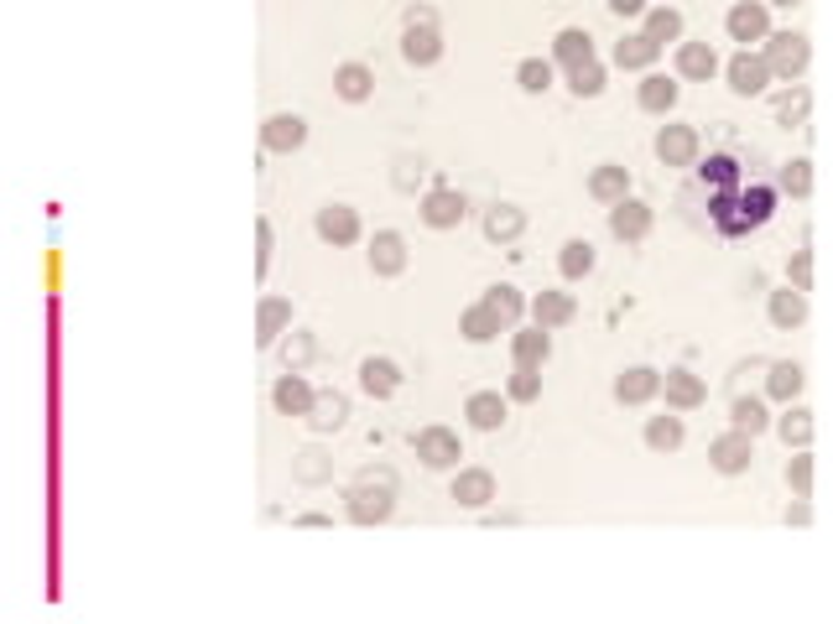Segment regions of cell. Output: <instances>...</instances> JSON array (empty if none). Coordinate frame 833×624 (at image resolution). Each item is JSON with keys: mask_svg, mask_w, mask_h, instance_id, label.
I'll return each mask as SVG.
<instances>
[{"mask_svg": "<svg viewBox=\"0 0 833 624\" xmlns=\"http://www.w3.org/2000/svg\"><path fill=\"white\" fill-rule=\"evenodd\" d=\"M776 209H781V188L766 172L740 177L730 188H688L682 193V214L719 239H751L771 224Z\"/></svg>", "mask_w": 833, "mask_h": 624, "instance_id": "6da1fadb", "label": "cell"}, {"mask_svg": "<svg viewBox=\"0 0 833 624\" xmlns=\"http://www.w3.org/2000/svg\"><path fill=\"white\" fill-rule=\"evenodd\" d=\"M344 510H349L355 526L391 521V510H397V473H391V468H365L355 484H349V494H344Z\"/></svg>", "mask_w": 833, "mask_h": 624, "instance_id": "7a4b0ae2", "label": "cell"}, {"mask_svg": "<svg viewBox=\"0 0 833 624\" xmlns=\"http://www.w3.org/2000/svg\"><path fill=\"white\" fill-rule=\"evenodd\" d=\"M760 58L771 63V74L781 83H797V78L808 74V63H813V42L802 37V32H771V37L760 42Z\"/></svg>", "mask_w": 833, "mask_h": 624, "instance_id": "3957f363", "label": "cell"}, {"mask_svg": "<svg viewBox=\"0 0 833 624\" xmlns=\"http://www.w3.org/2000/svg\"><path fill=\"white\" fill-rule=\"evenodd\" d=\"M751 172H755L751 152H734V146H719V152L698 156L693 182H688V188H730V182H740V177H751Z\"/></svg>", "mask_w": 833, "mask_h": 624, "instance_id": "277c9868", "label": "cell"}, {"mask_svg": "<svg viewBox=\"0 0 833 624\" xmlns=\"http://www.w3.org/2000/svg\"><path fill=\"white\" fill-rule=\"evenodd\" d=\"M724 78H730V89L740 99H760V94H771V83H776V74H771V63L760 58V53H751V47H740L730 63H724Z\"/></svg>", "mask_w": 833, "mask_h": 624, "instance_id": "5b68a950", "label": "cell"}, {"mask_svg": "<svg viewBox=\"0 0 833 624\" xmlns=\"http://www.w3.org/2000/svg\"><path fill=\"white\" fill-rule=\"evenodd\" d=\"M652 152L662 167H698V156H703V136H698V125H662L652 141Z\"/></svg>", "mask_w": 833, "mask_h": 624, "instance_id": "8992f818", "label": "cell"}, {"mask_svg": "<svg viewBox=\"0 0 833 624\" xmlns=\"http://www.w3.org/2000/svg\"><path fill=\"white\" fill-rule=\"evenodd\" d=\"M724 32H730V42H740V47L766 42L771 37V5H766V0H734L730 16H724Z\"/></svg>", "mask_w": 833, "mask_h": 624, "instance_id": "52a82bcc", "label": "cell"}, {"mask_svg": "<svg viewBox=\"0 0 833 624\" xmlns=\"http://www.w3.org/2000/svg\"><path fill=\"white\" fill-rule=\"evenodd\" d=\"M412 453L422 458V468H458L464 437H458L454 427H422V432H412Z\"/></svg>", "mask_w": 833, "mask_h": 624, "instance_id": "ba28073f", "label": "cell"}, {"mask_svg": "<svg viewBox=\"0 0 833 624\" xmlns=\"http://www.w3.org/2000/svg\"><path fill=\"white\" fill-rule=\"evenodd\" d=\"M313 230L323 245H355L365 224H359V209H349V203H323L313 214Z\"/></svg>", "mask_w": 833, "mask_h": 624, "instance_id": "9c48e42d", "label": "cell"}, {"mask_svg": "<svg viewBox=\"0 0 833 624\" xmlns=\"http://www.w3.org/2000/svg\"><path fill=\"white\" fill-rule=\"evenodd\" d=\"M652 224H656V209L641 203V198H620L615 209H610V234H615L620 245H641L652 234Z\"/></svg>", "mask_w": 833, "mask_h": 624, "instance_id": "30bf717a", "label": "cell"}, {"mask_svg": "<svg viewBox=\"0 0 833 624\" xmlns=\"http://www.w3.org/2000/svg\"><path fill=\"white\" fill-rule=\"evenodd\" d=\"M416 214H422L427 230H458L464 214H469V198L458 193V188H433V193L416 203Z\"/></svg>", "mask_w": 833, "mask_h": 624, "instance_id": "8fae6325", "label": "cell"}, {"mask_svg": "<svg viewBox=\"0 0 833 624\" xmlns=\"http://www.w3.org/2000/svg\"><path fill=\"white\" fill-rule=\"evenodd\" d=\"M709 464H714L719 473H745V468L755 464V437L740 427L719 432L714 443H709Z\"/></svg>", "mask_w": 833, "mask_h": 624, "instance_id": "7c38bea8", "label": "cell"}, {"mask_svg": "<svg viewBox=\"0 0 833 624\" xmlns=\"http://www.w3.org/2000/svg\"><path fill=\"white\" fill-rule=\"evenodd\" d=\"M302 141H308V120H302L298 110H277V115L260 125V146L277 152V156L302 152Z\"/></svg>", "mask_w": 833, "mask_h": 624, "instance_id": "4fadbf2b", "label": "cell"}, {"mask_svg": "<svg viewBox=\"0 0 833 624\" xmlns=\"http://www.w3.org/2000/svg\"><path fill=\"white\" fill-rule=\"evenodd\" d=\"M677 99H682V83H677V74H641V83H635V104L646 110V115H673Z\"/></svg>", "mask_w": 833, "mask_h": 624, "instance_id": "5bb4252c", "label": "cell"}, {"mask_svg": "<svg viewBox=\"0 0 833 624\" xmlns=\"http://www.w3.org/2000/svg\"><path fill=\"white\" fill-rule=\"evenodd\" d=\"M656 395H662V370H652V365H631V370L615 375L620 406H646V401H656Z\"/></svg>", "mask_w": 833, "mask_h": 624, "instance_id": "9a60e30c", "label": "cell"}, {"mask_svg": "<svg viewBox=\"0 0 833 624\" xmlns=\"http://www.w3.org/2000/svg\"><path fill=\"white\" fill-rule=\"evenodd\" d=\"M511 359L542 370V365L553 359V328H542V323H517V328H511Z\"/></svg>", "mask_w": 833, "mask_h": 624, "instance_id": "2e32d148", "label": "cell"}, {"mask_svg": "<svg viewBox=\"0 0 833 624\" xmlns=\"http://www.w3.org/2000/svg\"><path fill=\"white\" fill-rule=\"evenodd\" d=\"M677 78H693V83H709L714 74H724L714 42H677Z\"/></svg>", "mask_w": 833, "mask_h": 624, "instance_id": "e0dca14e", "label": "cell"}, {"mask_svg": "<svg viewBox=\"0 0 833 624\" xmlns=\"http://www.w3.org/2000/svg\"><path fill=\"white\" fill-rule=\"evenodd\" d=\"M458 333H464L469 344H490V338H500V333H511V323L479 297V302H469V308L458 312Z\"/></svg>", "mask_w": 833, "mask_h": 624, "instance_id": "ac0fdd59", "label": "cell"}, {"mask_svg": "<svg viewBox=\"0 0 833 624\" xmlns=\"http://www.w3.org/2000/svg\"><path fill=\"white\" fill-rule=\"evenodd\" d=\"M313 401H318V390L308 386V375L302 370H287L277 386H271V406H277L281 416H308Z\"/></svg>", "mask_w": 833, "mask_h": 624, "instance_id": "d6986e66", "label": "cell"}, {"mask_svg": "<svg viewBox=\"0 0 833 624\" xmlns=\"http://www.w3.org/2000/svg\"><path fill=\"white\" fill-rule=\"evenodd\" d=\"M662 395H667L673 411H698L709 401V386H703V375H693V370H667L662 375Z\"/></svg>", "mask_w": 833, "mask_h": 624, "instance_id": "ffe728a7", "label": "cell"}, {"mask_svg": "<svg viewBox=\"0 0 833 624\" xmlns=\"http://www.w3.org/2000/svg\"><path fill=\"white\" fill-rule=\"evenodd\" d=\"M589 198L604 203V209H615L620 198H631V167H620V161H599L595 172H589Z\"/></svg>", "mask_w": 833, "mask_h": 624, "instance_id": "44dd1931", "label": "cell"}, {"mask_svg": "<svg viewBox=\"0 0 833 624\" xmlns=\"http://www.w3.org/2000/svg\"><path fill=\"white\" fill-rule=\"evenodd\" d=\"M287 328H292V302H287V297H260V308H256V344L260 349L281 344V333Z\"/></svg>", "mask_w": 833, "mask_h": 624, "instance_id": "7402d4cb", "label": "cell"}, {"mask_svg": "<svg viewBox=\"0 0 833 624\" xmlns=\"http://www.w3.org/2000/svg\"><path fill=\"white\" fill-rule=\"evenodd\" d=\"M359 390H365V395H376V401L397 395V390H401L397 359H386V354H370V359H359Z\"/></svg>", "mask_w": 833, "mask_h": 624, "instance_id": "603a6c76", "label": "cell"}, {"mask_svg": "<svg viewBox=\"0 0 833 624\" xmlns=\"http://www.w3.org/2000/svg\"><path fill=\"white\" fill-rule=\"evenodd\" d=\"M802 386H808V370H802L797 359H776V365H766V401L792 406L797 395H802Z\"/></svg>", "mask_w": 833, "mask_h": 624, "instance_id": "cb8c5ba5", "label": "cell"}, {"mask_svg": "<svg viewBox=\"0 0 833 624\" xmlns=\"http://www.w3.org/2000/svg\"><path fill=\"white\" fill-rule=\"evenodd\" d=\"M454 500L464 510H485L496 500V473L490 468H458L454 473Z\"/></svg>", "mask_w": 833, "mask_h": 624, "instance_id": "d4e9b609", "label": "cell"}, {"mask_svg": "<svg viewBox=\"0 0 833 624\" xmlns=\"http://www.w3.org/2000/svg\"><path fill=\"white\" fill-rule=\"evenodd\" d=\"M766 317H771V328L792 333L808 323V292H797L792 281L781 287V292H771V302H766Z\"/></svg>", "mask_w": 833, "mask_h": 624, "instance_id": "484cf974", "label": "cell"}, {"mask_svg": "<svg viewBox=\"0 0 833 624\" xmlns=\"http://www.w3.org/2000/svg\"><path fill=\"white\" fill-rule=\"evenodd\" d=\"M401 58L412 68H427V63L443 58V32L437 26H401Z\"/></svg>", "mask_w": 833, "mask_h": 624, "instance_id": "4316f807", "label": "cell"}, {"mask_svg": "<svg viewBox=\"0 0 833 624\" xmlns=\"http://www.w3.org/2000/svg\"><path fill=\"white\" fill-rule=\"evenodd\" d=\"M656 58H662V47L646 32H631V37L615 42V68H625V74H652Z\"/></svg>", "mask_w": 833, "mask_h": 624, "instance_id": "83f0119b", "label": "cell"}, {"mask_svg": "<svg viewBox=\"0 0 833 624\" xmlns=\"http://www.w3.org/2000/svg\"><path fill=\"white\" fill-rule=\"evenodd\" d=\"M370 271L376 276L407 271V239H401L397 230H376V239H370Z\"/></svg>", "mask_w": 833, "mask_h": 624, "instance_id": "f1b7e54d", "label": "cell"}, {"mask_svg": "<svg viewBox=\"0 0 833 624\" xmlns=\"http://www.w3.org/2000/svg\"><path fill=\"white\" fill-rule=\"evenodd\" d=\"M464 416H469L475 432H500L506 427V395H500V390H475V395L464 401Z\"/></svg>", "mask_w": 833, "mask_h": 624, "instance_id": "f546056e", "label": "cell"}, {"mask_svg": "<svg viewBox=\"0 0 833 624\" xmlns=\"http://www.w3.org/2000/svg\"><path fill=\"white\" fill-rule=\"evenodd\" d=\"M574 317H578L574 292H536L532 297V323H542V328H568Z\"/></svg>", "mask_w": 833, "mask_h": 624, "instance_id": "4dcf8cb0", "label": "cell"}, {"mask_svg": "<svg viewBox=\"0 0 833 624\" xmlns=\"http://www.w3.org/2000/svg\"><path fill=\"white\" fill-rule=\"evenodd\" d=\"M730 427L751 432V437H760L766 427H776L771 406H766V395H734V401H730Z\"/></svg>", "mask_w": 833, "mask_h": 624, "instance_id": "1f68e13d", "label": "cell"}, {"mask_svg": "<svg viewBox=\"0 0 833 624\" xmlns=\"http://www.w3.org/2000/svg\"><path fill=\"white\" fill-rule=\"evenodd\" d=\"M521 234H526V209H517V203H496V209H485V239L511 245V239H521Z\"/></svg>", "mask_w": 833, "mask_h": 624, "instance_id": "d6a6232c", "label": "cell"}, {"mask_svg": "<svg viewBox=\"0 0 833 624\" xmlns=\"http://www.w3.org/2000/svg\"><path fill=\"white\" fill-rule=\"evenodd\" d=\"M313 432H338L344 422H349V395H338V390H318L313 411L302 416Z\"/></svg>", "mask_w": 833, "mask_h": 624, "instance_id": "836d02e7", "label": "cell"}, {"mask_svg": "<svg viewBox=\"0 0 833 624\" xmlns=\"http://www.w3.org/2000/svg\"><path fill=\"white\" fill-rule=\"evenodd\" d=\"M334 94L349 99V104H359V99L376 94V74H370L365 63H338L334 68Z\"/></svg>", "mask_w": 833, "mask_h": 624, "instance_id": "e575fe53", "label": "cell"}, {"mask_svg": "<svg viewBox=\"0 0 833 624\" xmlns=\"http://www.w3.org/2000/svg\"><path fill=\"white\" fill-rule=\"evenodd\" d=\"M599 266V255H595V239H584V234H574L563 250H557V271L568 276V281H584V276Z\"/></svg>", "mask_w": 833, "mask_h": 624, "instance_id": "d590c367", "label": "cell"}, {"mask_svg": "<svg viewBox=\"0 0 833 624\" xmlns=\"http://www.w3.org/2000/svg\"><path fill=\"white\" fill-rule=\"evenodd\" d=\"M563 78H568V89H574L578 99H599L604 83H610V68L599 58H584V63H574V68H563Z\"/></svg>", "mask_w": 833, "mask_h": 624, "instance_id": "8d00e7d4", "label": "cell"}, {"mask_svg": "<svg viewBox=\"0 0 833 624\" xmlns=\"http://www.w3.org/2000/svg\"><path fill=\"white\" fill-rule=\"evenodd\" d=\"M584 58H595V37H589L584 26H563L553 37V63L557 68H574V63H584Z\"/></svg>", "mask_w": 833, "mask_h": 624, "instance_id": "74e56055", "label": "cell"}, {"mask_svg": "<svg viewBox=\"0 0 833 624\" xmlns=\"http://www.w3.org/2000/svg\"><path fill=\"white\" fill-rule=\"evenodd\" d=\"M641 32H646L656 47H667V42H682V11H677V5H652V11L641 16Z\"/></svg>", "mask_w": 833, "mask_h": 624, "instance_id": "f35d334b", "label": "cell"}, {"mask_svg": "<svg viewBox=\"0 0 833 624\" xmlns=\"http://www.w3.org/2000/svg\"><path fill=\"white\" fill-rule=\"evenodd\" d=\"M682 437H688V432H682V416H673V406L646 422V448L652 453H677L682 448Z\"/></svg>", "mask_w": 833, "mask_h": 624, "instance_id": "ab89813d", "label": "cell"}, {"mask_svg": "<svg viewBox=\"0 0 833 624\" xmlns=\"http://www.w3.org/2000/svg\"><path fill=\"white\" fill-rule=\"evenodd\" d=\"M776 432H781V443H787V448H808V443H813V411L792 401V406L776 416Z\"/></svg>", "mask_w": 833, "mask_h": 624, "instance_id": "60d3db41", "label": "cell"}, {"mask_svg": "<svg viewBox=\"0 0 833 624\" xmlns=\"http://www.w3.org/2000/svg\"><path fill=\"white\" fill-rule=\"evenodd\" d=\"M485 302L517 328L521 323V312H532V297H521V287H511V281H496V287H485Z\"/></svg>", "mask_w": 833, "mask_h": 624, "instance_id": "b9f144b4", "label": "cell"}, {"mask_svg": "<svg viewBox=\"0 0 833 624\" xmlns=\"http://www.w3.org/2000/svg\"><path fill=\"white\" fill-rule=\"evenodd\" d=\"M517 83L526 89V94H547L557 83V63L553 58H521L517 63Z\"/></svg>", "mask_w": 833, "mask_h": 624, "instance_id": "7bdbcfd3", "label": "cell"}, {"mask_svg": "<svg viewBox=\"0 0 833 624\" xmlns=\"http://www.w3.org/2000/svg\"><path fill=\"white\" fill-rule=\"evenodd\" d=\"M771 104H776V120H781V125H802V120L813 115V94H808L802 83H792V89H781V94H776Z\"/></svg>", "mask_w": 833, "mask_h": 624, "instance_id": "ee69618b", "label": "cell"}, {"mask_svg": "<svg viewBox=\"0 0 833 624\" xmlns=\"http://www.w3.org/2000/svg\"><path fill=\"white\" fill-rule=\"evenodd\" d=\"M776 188L792 198H808L813 193V161L808 156H792V161H781V177H776Z\"/></svg>", "mask_w": 833, "mask_h": 624, "instance_id": "f6af8a7d", "label": "cell"}, {"mask_svg": "<svg viewBox=\"0 0 833 624\" xmlns=\"http://www.w3.org/2000/svg\"><path fill=\"white\" fill-rule=\"evenodd\" d=\"M318 354V344H313V333H292L287 328V338H281V365H287V370H302V365H308V359H313Z\"/></svg>", "mask_w": 833, "mask_h": 624, "instance_id": "bcb514c9", "label": "cell"}, {"mask_svg": "<svg viewBox=\"0 0 833 624\" xmlns=\"http://www.w3.org/2000/svg\"><path fill=\"white\" fill-rule=\"evenodd\" d=\"M787 484H792L797 500H813V458H808V448L792 453V464H787Z\"/></svg>", "mask_w": 833, "mask_h": 624, "instance_id": "7dc6e473", "label": "cell"}, {"mask_svg": "<svg viewBox=\"0 0 833 624\" xmlns=\"http://www.w3.org/2000/svg\"><path fill=\"white\" fill-rule=\"evenodd\" d=\"M506 395H511V401H536V395H542V370H536V365H517Z\"/></svg>", "mask_w": 833, "mask_h": 624, "instance_id": "c3c4849f", "label": "cell"}, {"mask_svg": "<svg viewBox=\"0 0 833 624\" xmlns=\"http://www.w3.org/2000/svg\"><path fill=\"white\" fill-rule=\"evenodd\" d=\"M787 281H792L797 292H813V250H792V260H787Z\"/></svg>", "mask_w": 833, "mask_h": 624, "instance_id": "681fc988", "label": "cell"}, {"mask_svg": "<svg viewBox=\"0 0 833 624\" xmlns=\"http://www.w3.org/2000/svg\"><path fill=\"white\" fill-rule=\"evenodd\" d=\"M271 250H277V234H271V219H256V276L271 271Z\"/></svg>", "mask_w": 833, "mask_h": 624, "instance_id": "f907efd6", "label": "cell"}, {"mask_svg": "<svg viewBox=\"0 0 833 624\" xmlns=\"http://www.w3.org/2000/svg\"><path fill=\"white\" fill-rule=\"evenodd\" d=\"M298 479L302 484H323V479H329V464H323V453L318 448L298 453Z\"/></svg>", "mask_w": 833, "mask_h": 624, "instance_id": "816d5d0a", "label": "cell"}, {"mask_svg": "<svg viewBox=\"0 0 833 624\" xmlns=\"http://www.w3.org/2000/svg\"><path fill=\"white\" fill-rule=\"evenodd\" d=\"M604 5H610L620 21H641L646 11H652V0H604Z\"/></svg>", "mask_w": 833, "mask_h": 624, "instance_id": "f5cc1de1", "label": "cell"}, {"mask_svg": "<svg viewBox=\"0 0 833 624\" xmlns=\"http://www.w3.org/2000/svg\"><path fill=\"white\" fill-rule=\"evenodd\" d=\"M401 26H437V11H433V5H407Z\"/></svg>", "mask_w": 833, "mask_h": 624, "instance_id": "db71d44e", "label": "cell"}, {"mask_svg": "<svg viewBox=\"0 0 833 624\" xmlns=\"http://www.w3.org/2000/svg\"><path fill=\"white\" fill-rule=\"evenodd\" d=\"M808 521H813V505H808V500L787 505V526H808Z\"/></svg>", "mask_w": 833, "mask_h": 624, "instance_id": "11a10c76", "label": "cell"}, {"mask_svg": "<svg viewBox=\"0 0 833 624\" xmlns=\"http://www.w3.org/2000/svg\"><path fill=\"white\" fill-rule=\"evenodd\" d=\"M766 5H802V0H766Z\"/></svg>", "mask_w": 833, "mask_h": 624, "instance_id": "9f6ffc18", "label": "cell"}]
</instances>
